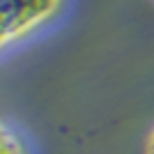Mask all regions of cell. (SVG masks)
Returning a JSON list of instances; mask_svg holds the SVG:
<instances>
[{
  "mask_svg": "<svg viewBox=\"0 0 154 154\" xmlns=\"http://www.w3.org/2000/svg\"><path fill=\"white\" fill-rule=\"evenodd\" d=\"M60 0H0V42L7 46L12 39L21 37L44 23Z\"/></svg>",
  "mask_w": 154,
  "mask_h": 154,
  "instance_id": "cell-1",
  "label": "cell"
},
{
  "mask_svg": "<svg viewBox=\"0 0 154 154\" xmlns=\"http://www.w3.org/2000/svg\"><path fill=\"white\" fill-rule=\"evenodd\" d=\"M0 154H28L26 143L21 140V136L9 129V124L0 127Z\"/></svg>",
  "mask_w": 154,
  "mask_h": 154,
  "instance_id": "cell-2",
  "label": "cell"
},
{
  "mask_svg": "<svg viewBox=\"0 0 154 154\" xmlns=\"http://www.w3.org/2000/svg\"><path fill=\"white\" fill-rule=\"evenodd\" d=\"M147 154H154V131H152V136H149V140H147Z\"/></svg>",
  "mask_w": 154,
  "mask_h": 154,
  "instance_id": "cell-3",
  "label": "cell"
}]
</instances>
